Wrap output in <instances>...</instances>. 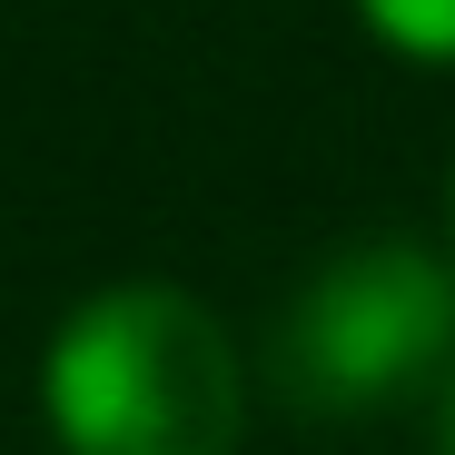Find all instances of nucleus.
Listing matches in <instances>:
<instances>
[{"label":"nucleus","mask_w":455,"mask_h":455,"mask_svg":"<svg viewBox=\"0 0 455 455\" xmlns=\"http://www.w3.org/2000/svg\"><path fill=\"white\" fill-rule=\"evenodd\" d=\"M40 406L69 455H238L248 366L179 287H100L40 356Z\"/></svg>","instance_id":"nucleus-1"},{"label":"nucleus","mask_w":455,"mask_h":455,"mask_svg":"<svg viewBox=\"0 0 455 455\" xmlns=\"http://www.w3.org/2000/svg\"><path fill=\"white\" fill-rule=\"evenodd\" d=\"M267 376L297 416H366L455 376V267L416 238L337 248L267 327Z\"/></svg>","instance_id":"nucleus-2"},{"label":"nucleus","mask_w":455,"mask_h":455,"mask_svg":"<svg viewBox=\"0 0 455 455\" xmlns=\"http://www.w3.org/2000/svg\"><path fill=\"white\" fill-rule=\"evenodd\" d=\"M356 11H366V30L387 40V50L455 69V0H356Z\"/></svg>","instance_id":"nucleus-3"},{"label":"nucleus","mask_w":455,"mask_h":455,"mask_svg":"<svg viewBox=\"0 0 455 455\" xmlns=\"http://www.w3.org/2000/svg\"><path fill=\"white\" fill-rule=\"evenodd\" d=\"M435 455H455V376H445V426H435Z\"/></svg>","instance_id":"nucleus-4"}]
</instances>
